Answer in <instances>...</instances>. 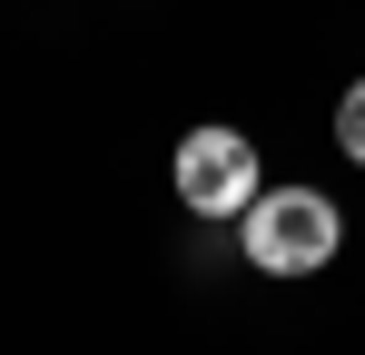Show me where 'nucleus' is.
<instances>
[{"label": "nucleus", "mask_w": 365, "mask_h": 355, "mask_svg": "<svg viewBox=\"0 0 365 355\" xmlns=\"http://www.w3.org/2000/svg\"><path fill=\"white\" fill-rule=\"evenodd\" d=\"M336 148L365 168V79H346V99H336Z\"/></svg>", "instance_id": "3"}, {"label": "nucleus", "mask_w": 365, "mask_h": 355, "mask_svg": "<svg viewBox=\"0 0 365 355\" xmlns=\"http://www.w3.org/2000/svg\"><path fill=\"white\" fill-rule=\"evenodd\" d=\"M237 247H247L257 277H316V267H336L346 217H336L326 187H267V197L237 217Z\"/></svg>", "instance_id": "1"}, {"label": "nucleus", "mask_w": 365, "mask_h": 355, "mask_svg": "<svg viewBox=\"0 0 365 355\" xmlns=\"http://www.w3.org/2000/svg\"><path fill=\"white\" fill-rule=\"evenodd\" d=\"M168 178H178L187 217H247V207L267 197V158H257L247 128H187Z\"/></svg>", "instance_id": "2"}]
</instances>
